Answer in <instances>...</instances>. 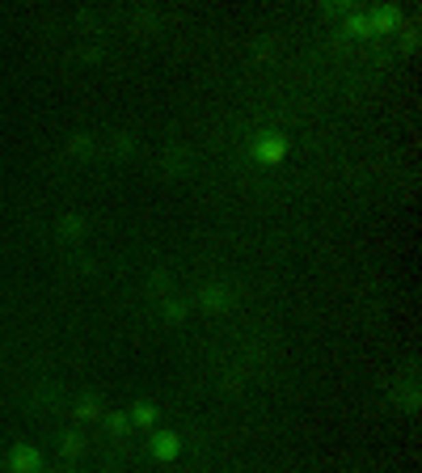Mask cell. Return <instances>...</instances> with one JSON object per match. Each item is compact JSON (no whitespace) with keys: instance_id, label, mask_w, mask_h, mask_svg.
<instances>
[{"instance_id":"4","label":"cell","mask_w":422,"mask_h":473,"mask_svg":"<svg viewBox=\"0 0 422 473\" xmlns=\"http://www.w3.org/2000/svg\"><path fill=\"white\" fill-rule=\"evenodd\" d=\"M148 452H153L157 461H173L182 452V435L178 431H153V444H148Z\"/></svg>"},{"instance_id":"12","label":"cell","mask_w":422,"mask_h":473,"mask_svg":"<svg viewBox=\"0 0 422 473\" xmlns=\"http://www.w3.org/2000/svg\"><path fill=\"white\" fill-rule=\"evenodd\" d=\"M68 153H72V157H89V153H93V136H85V131H77V136H72V140H68Z\"/></svg>"},{"instance_id":"14","label":"cell","mask_w":422,"mask_h":473,"mask_svg":"<svg viewBox=\"0 0 422 473\" xmlns=\"http://www.w3.org/2000/svg\"><path fill=\"white\" fill-rule=\"evenodd\" d=\"M106 427H110V435H122V431H127V427H131V418H127V410H110V414H106Z\"/></svg>"},{"instance_id":"10","label":"cell","mask_w":422,"mask_h":473,"mask_svg":"<svg viewBox=\"0 0 422 473\" xmlns=\"http://www.w3.org/2000/svg\"><path fill=\"white\" fill-rule=\"evenodd\" d=\"M194 165V157L186 153V148H173V153H169V161H165V173H173V178H178V173H186Z\"/></svg>"},{"instance_id":"1","label":"cell","mask_w":422,"mask_h":473,"mask_svg":"<svg viewBox=\"0 0 422 473\" xmlns=\"http://www.w3.org/2000/svg\"><path fill=\"white\" fill-rule=\"evenodd\" d=\"M254 161H262V165H279L283 157H287V140L279 136V131H266V136H258L254 140Z\"/></svg>"},{"instance_id":"11","label":"cell","mask_w":422,"mask_h":473,"mask_svg":"<svg viewBox=\"0 0 422 473\" xmlns=\"http://www.w3.org/2000/svg\"><path fill=\"white\" fill-rule=\"evenodd\" d=\"M346 34H351V38H367V34H371V30H367V13H359V9L346 13Z\"/></svg>"},{"instance_id":"16","label":"cell","mask_w":422,"mask_h":473,"mask_svg":"<svg viewBox=\"0 0 422 473\" xmlns=\"http://www.w3.org/2000/svg\"><path fill=\"white\" fill-rule=\"evenodd\" d=\"M220 389H224V393H241V389H245L241 372H237V368H233V372H224V376H220Z\"/></svg>"},{"instance_id":"7","label":"cell","mask_w":422,"mask_h":473,"mask_svg":"<svg viewBox=\"0 0 422 473\" xmlns=\"http://www.w3.org/2000/svg\"><path fill=\"white\" fill-rule=\"evenodd\" d=\"M393 402L401 406V410H418V406H422V393H418L414 381H406V385H397V389H393Z\"/></svg>"},{"instance_id":"9","label":"cell","mask_w":422,"mask_h":473,"mask_svg":"<svg viewBox=\"0 0 422 473\" xmlns=\"http://www.w3.org/2000/svg\"><path fill=\"white\" fill-rule=\"evenodd\" d=\"M127 418L135 422V427H157V406H153V402H135Z\"/></svg>"},{"instance_id":"6","label":"cell","mask_w":422,"mask_h":473,"mask_svg":"<svg viewBox=\"0 0 422 473\" xmlns=\"http://www.w3.org/2000/svg\"><path fill=\"white\" fill-rule=\"evenodd\" d=\"M161 317L178 326V321L190 317V301H182V296H165V301H161Z\"/></svg>"},{"instance_id":"8","label":"cell","mask_w":422,"mask_h":473,"mask_svg":"<svg viewBox=\"0 0 422 473\" xmlns=\"http://www.w3.org/2000/svg\"><path fill=\"white\" fill-rule=\"evenodd\" d=\"M55 233H60L64 241H81V237H85V220H81V216H60Z\"/></svg>"},{"instance_id":"13","label":"cell","mask_w":422,"mask_h":473,"mask_svg":"<svg viewBox=\"0 0 422 473\" xmlns=\"http://www.w3.org/2000/svg\"><path fill=\"white\" fill-rule=\"evenodd\" d=\"M97 414H102V402H97V397H81V402H77V418H81V422H89V418H97Z\"/></svg>"},{"instance_id":"17","label":"cell","mask_w":422,"mask_h":473,"mask_svg":"<svg viewBox=\"0 0 422 473\" xmlns=\"http://www.w3.org/2000/svg\"><path fill=\"white\" fill-rule=\"evenodd\" d=\"M148 292H153V296H165V292H169V275H165V270H157V275L148 279Z\"/></svg>"},{"instance_id":"18","label":"cell","mask_w":422,"mask_h":473,"mask_svg":"<svg viewBox=\"0 0 422 473\" xmlns=\"http://www.w3.org/2000/svg\"><path fill=\"white\" fill-rule=\"evenodd\" d=\"M131 148H135V144H131L127 136H118V140H114V153H118V157H131Z\"/></svg>"},{"instance_id":"3","label":"cell","mask_w":422,"mask_h":473,"mask_svg":"<svg viewBox=\"0 0 422 473\" xmlns=\"http://www.w3.org/2000/svg\"><path fill=\"white\" fill-rule=\"evenodd\" d=\"M397 26H401V9L397 5H380V9L367 13V30L371 34H393Z\"/></svg>"},{"instance_id":"15","label":"cell","mask_w":422,"mask_h":473,"mask_svg":"<svg viewBox=\"0 0 422 473\" xmlns=\"http://www.w3.org/2000/svg\"><path fill=\"white\" fill-rule=\"evenodd\" d=\"M85 452V439H81V431H68L64 435V457H72V461H77Z\"/></svg>"},{"instance_id":"19","label":"cell","mask_w":422,"mask_h":473,"mask_svg":"<svg viewBox=\"0 0 422 473\" xmlns=\"http://www.w3.org/2000/svg\"><path fill=\"white\" fill-rule=\"evenodd\" d=\"M110 473H118V469H110Z\"/></svg>"},{"instance_id":"5","label":"cell","mask_w":422,"mask_h":473,"mask_svg":"<svg viewBox=\"0 0 422 473\" xmlns=\"http://www.w3.org/2000/svg\"><path fill=\"white\" fill-rule=\"evenodd\" d=\"M42 457H38V448H26V444H17L13 452H9V469L13 473H38Z\"/></svg>"},{"instance_id":"2","label":"cell","mask_w":422,"mask_h":473,"mask_svg":"<svg viewBox=\"0 0 422 473\" xmlns=\"http://www.w3.org/2000/svg\"><path fill=\"white\" fill-rule=\"evenodd\" d=\"M198 309L228 313V309H233V287H228V283H207L203 292H198Z\"/></svg>"}]
</instances>
